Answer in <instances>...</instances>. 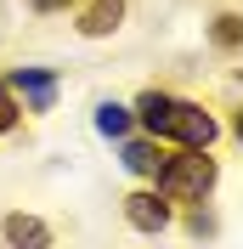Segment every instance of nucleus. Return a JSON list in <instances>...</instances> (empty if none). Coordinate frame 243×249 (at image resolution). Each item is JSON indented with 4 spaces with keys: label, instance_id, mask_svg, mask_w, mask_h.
<instances>
[{
    "label": "nucleus",
    "instance_id": "f257e3e1",
    "mask_svg": "<svg viewBox=\"0 0 243 249\" xmlns=\"http://www.w3.org/2000/svg\"><path fill=\"white\" fill-rule=\"evenodd\" d=\"M136 119L147 124L153 142L170 136V142H181V147H192V153H209L215 136H221V124L198 102H181V96H164V91H141L136 96Z\"/></svg>",
    "mask_w": 243,
    "mask_h": 249
},
{
    "label": "nucleus",
    "instance_id": "f03ea898",
    "mask_svg": "<svg viewBox=\"0 0 243 249\" xmlns=\"http://www.w3.org/2000/svg\"><path fill=\"white\" fill-rule=\"evenodd\" d=\"M215 159L209 153H192V147H181V153H164V164H158V193L164 198H209V187H215Z\"/></svg>",
    "mask_w": 243,
    "mask_h": 249
},
{
    "label": "nucleus",
    "instance_id": "7ed1b4c3",
    "mask_svg": "<svg viewBox=\"0 0 243 249\" xmlns=\"http://www.w3.org/2000/svg\"><path fill=\"white\" fill-rule=\"evenodd\" d=\"M124 221H130V227H136V232H164L170 221H175V210H170V198L164 193H158V187H141V193H130V198H124Z\"/></svg>",
    "mask_w": 243,
    "mask_h": 249
},
{
    "label": "nucleus",
    "instance_id": "20e7f679",
    "mask_svg": "<svg viewBox=\"0 0 243 249\" xmlns=\"http://www.w3.org/2000/svg\"><path fill=\"white\" fill-rule=\"evenodd\" d=\"M0 232H6L12 249H51V227L40 215H23V210H12V215L0 221Z\"/></svg>",
    "mask_w": 243,
    "mask_h": 249
},
{
    "label": "nucleus",
    "instance_id": "39448f33",
    "mask_svg": "<svg viewBox=\"0 0 243 249\" xmlns=\"http://www.w3.org/2000/svg\"><path fill=\"white\" fill-rule=\"evenodd\" d=\"M6 85L29 96V108H34V113H46V108H51V85H57V79H51V68H17Z\"/></svg>",
    "mask_w": 243,
    "mask_h": 249
},
{
    "label": "nucleus",
    "instance_id": "423d86ee",
    "mask_svg": "<svg viewBox=\"0 0 243 249\" xmlns=\"http://www.w3.org/2000/svg\"><path fill=\"white\" fill-rule=\"evenodd\" d=\"M124 23V0H96V6H85V17H79V34L85 40H102V34H113Z\"/></svg>",
    "mask_w": 243,
    "mask_h": 249
},
{
    "label": "nucleus",
    "instance_id": "0eeeda50",
    "mask_svg": "<svg viewBox=\"0 0 243 249\" xmlns=\"http://www.w3.org/2000/svg\"><path fill=\"white\" fill-rule=\"evenodd\" d=\"M119 159H124V170H130V176H158V164H164L158 142H124Z\"/></svg>",
    "mask_w": 243,
    "mask_h": 249
},
{
    "label": "nucleus",
    "instance_id": "6e6552de",
    "mask_svg": "<svg viewBox=\"0 0 243 249\" xmlns=\"http://www.w3.org/2000/svg\"><path fill=\"white\" fill-rule=\"evenodd\" d=\"M96 130H102V136H113V142H124V136H130V108L102 102V108H96Z\"/></svg>",
    "mask_w": 243,
    "mask_h": 249
},
{
    "label": "nucleus",
    "instance_id": "1a4fd4ad",
    "mask_svg": "<svg viewBox=\"0 0 243 249\" xmlns=\"http://www.w3.org/2000/svg\"><path fill=\"white\" fill-rule=\"evenodd\" d=\"M238 40H243V17H215V46H238Z\"/></svg>",
    "mask_w": 243,
    "mask_h": 249
},
{
    "label": "nucleus",
    "instance_id": "9d476101",
    "mask_svg": "<svg viewBox=\"0 0 243 249\" xmlns=\"http://www.w3.org/2000/svg\"><path fill=\"white\" fill-rule=\"evenodd\" d=\"M17 113H23V108H17V96H12V85L0 79V136H6V130H12V124H17Z\"/></svg>",
    "mask_w": 243,
    "mask_h": 249
},
{
    "label": "nucleus",
    "instance_id": "9b49d317",
    "mask_svg": "<svg viewBox=\"0 0 243 249\" xmlns=\"http://www.w3.org/2000/svg\"><path fill=\"white\" fill-rule=\"evenodd\" d=\"M34 12H62V6H68V0H29Z\"/></svg>",
    "mask_w": 243,
    "mask_h": 249
},
{
    "label": "nucleus",
    "instance_id": "f8f14e48",
    "mask_svg": "<svg viewBox=\"0 0 243 249\" xmlns=\"http://www.w3.org/2000/svg\"><path fill=\"white\" fill-rule=\"evenodd\" d=\"M238 142H243V113H238Z\"/></svg>",
    "mask_w": 243,
    "mask_h": 249
}]
</instances>
